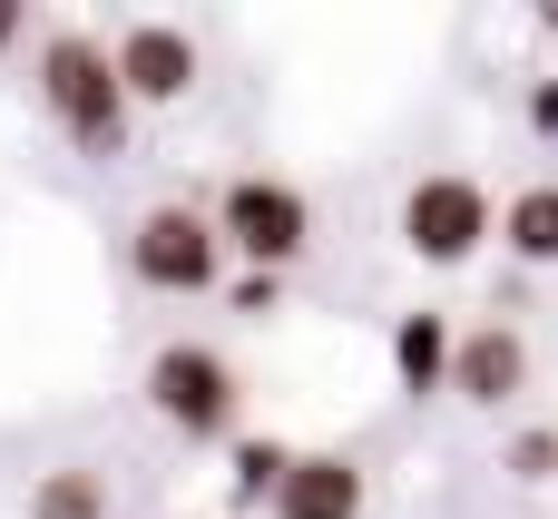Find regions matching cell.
I'll use <instances>...</instances> for the list:
<instances>
[{"label": "cell", "instance_id": "8", "mask_svg": "<svg viewBox=\"0 0 558 519\" xmlns=\"http://www.w3.org/2000/svg\"><path fill=\"white\" fill-rule=\"evenodd\" d=\"M363 500H373V481H363L353 451H294V471L275 491V519H363Z\"/></svg>", "mask_w": 558, "mask_h": 519}, {"label": "cell", "instance_id": "9", "mask_svg": "<svg viewBox=\"0 0 558 519\" xmlns=\"http://www.w3.org/2000/svg\"><path fill=\"white\" fill-rule=\"evenodd\" d=\"M451 353H461V334H451V314H402L392 324V383L422 402V393H451Z\"/></svg>", "mask_w": 558, "mask_h": 519}, {"label": "cell", "instance_id": "7", "mask_svg": "<svg viewBox=\"0 0 558 519\" xmlns=\"http://www.w3.org/2000/svg\"><path fill=\"white\" fill-rule=\"evenodd\" d=\"M451 393H461L471 412H510V402L530 393V343H520L510 324H471L461 353H451Z\"/></svg>", "mask_w": 558, "mask_h": 519}, {"label": "cell", "instance_id": "1", "mask_svg": "<svg viewBox=\"0 0 558 519\" xmlns=\"http://www.w3.org/2000/svg\"><path fill=\"white\" fill-rule=\"evenodd\" d=\"M39 108L69 128V147L118 157V147H128V88H118L108 39H88V29H49V39H39Z\"/></svg>", "mask_w": 558, "mask_h": 519}, {"label": "cell", "instance_id": "15", "mask_svg": "<svg viewBox=\"0 0 558 519\" xmlns=\"http://www.w3.org/2000/svg\"><path fill=\"white\" fill-rule=\"evenodd\" d=\"M530 128H539V137H558V79H539V88H530Z\"/></svg>", "mask_w": 558, "mask_h": 519}, {"label": "cell", "instance_id": "13", "mask_svg": "<svg viewBox=\"0 0 558 519\" xmlns=\"http://www.w3.org/2000/svg\"><path fill=\"white\" fill-rule=\"evenodd\" d=\"M500 471H510V481H530V491H549V481H558V432H510Z\"/></svg>", "mask_w": 558, "mask_h": 519}, {"label": "cell", "instance_id": "4", "mask_svg": "<svg viewBox=\"0 0 558 519\" xmlns=\"http://www.w3.org/2000/svg\"><path fill=\"white\" fill-rule=\"evenodd\" d=\"M402 245L422 255V265H471L490 236H500V206H490V186L481 177H461V167H432V177H412L402 186Z\"/></svg>", "mask_w": 558, "mask_h": 519}, {"label": "cell", "instance_id": "3", "mask_svg": "<svg viewBox=\"0 0 558 519\" xmlns=\"http://www.w3.org/2000/svg\"><path fill=\"white\" fill-rule=\"evenodd\" d=\"M216 236H226V255H245V275H284L314 245V196L284 177H235L216 196Z\"/></svg>", "mask_w": 558, "mask_h": 519}, {"label": "cell", "instance_id": "6", "mask_svg": "<svg viewBox=\"0 0 558 519\" xmlns=\"http://www.w3.org/2000/svg\"><path fill=\"white\" fill-rule=\"evenodd\" d=\"M108 59H118V88H128V108H177L186 88H196V39L177 29V20H128L118 39H108Z\"/></svg>", "mask_w": 558, "mask_h": 519}, {"label": "cell", "instance_id": "11", "mask_svg": "<svg viewBox=\"0 0 558 519\" xmlns=\"http://www.w3.org/2000/svg\"><path fill=\"white\" fill-rule=\"evenodd\" d=\"M29 519H108V471H88V461L39 471L29 481Z\"/></svg>", "mask_w": 558, "mask_h": 519}, {"label": "cell", "instance_id": "12", "mask_svg": "<svg viewBox=\"0 0 558 519\" xmlns=\"http://www.w3.org/2000/svg\"><path fill=\"white\" fill-rule=\"evenodd\" d=\"M284 471H294V451H284V442H235V461H226V491H235L245 510H275Z\"/></svg>", "mask_w": 558, "mask_h": 519}, {"label": "cell", "instance_id": "17", "mask_svg": "<svg viewBox=\"0 0 558 519\" xmlns=\"http://www.w3.org/2000/svg\"><path fill=\"white\" fill-rule=\"evenodd\" d=\"M549 39H558V10H549Z\"/></svg>", "mask_w": 558, "mask_h": 519}, {"label": "cell", "instance_id": "5", "mask_svg": "<svg viewBox=\"0 0 558 519\" xmlns=\"http://www.w3.org/2000/svg\"><path fill=\"white\" fill-rule=\"evenodd\" d=\"M128 275H137L147 294H216V275H226L216 216H206V206H147V216L128 226Z\"/></svg>", "mask_w": 558, "mask_h": 519}, {"label": "cell", "instance_id": "2", "mask_svg": "<svg viewBox=\"0 0 558 519\" xmlns=\"http://www.w3.org/2000/svg\"><path fill=\"white\" fill-rule=\"evenodd\" d=\"M147 412L177 432V442H226L235 412H245V383L216 343H157L147 353Z\"/></svg>", "mask_w": 558, "mask_h": 519}, {"label": "cell", "instance_id": "14", "mask_svg": "<svg viewBox=\"0 0 558 519\" xmlns=\"http://www.w3.org/2000/svg\"><path fill=\"white\" fill-rule=\"evenodd\" d=\"M275 304H284V275H235V314H255V324H265Z\"/></svg>", "mask_w": 558, "mask_h": 519}, {"label": "cell", "instance_id": "10", "mask_svg": "<svg viewBox=\"0 0 558 519\" xmlns=\"http://www.w3.org/2000/svg\"><path fill=\"white\" fill-rule=\"evenodd\" d=\"M500 245L520 255V265H558V186H520L510 206H500Z\"/></svg>", "mask_w": 558, "mask_h": 519}, {"label": "cell", "instance_id": "16", "mask_svg": "<svg viewBox=\"0 0 558 519\" xmlns=\"http://www.w3.org/2000/svg\"><path fill=\"white\" fill-rule=\"evenodd\" d=\"M10 39H20V10H10V0H0V49H10Z\"/></svg>", "mask_w": 558, "mask_h": 519}]
</instances>
